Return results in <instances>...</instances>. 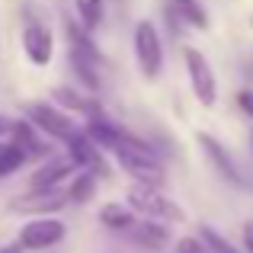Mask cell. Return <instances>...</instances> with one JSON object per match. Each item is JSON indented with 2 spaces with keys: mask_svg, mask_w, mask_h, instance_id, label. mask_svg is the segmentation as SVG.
Returning <instances> with one entry per match:
<instances>
[{
  "mask_svg": "<svg viewBox=\"0 0 253 253\" xmlns=\"http://www.w3.org/2000/svg\"><path fill=\"white\" fill-rule=\"evenodd\" d=\"M128 205L135 211H141V215H148V218H164V221H179V218H183L179 205L170 202V199L164 196L161 189H154V186L135 183L128 189Z\"/></svg>",
  "mask_w": 253,
  "mask_h": 253,
  "instance_id": "1",
  "label": "cell"
},
{
  "mask_svg": "<svg viewBox=\"0 0 253 253\" xmlns=\"http://www.w3.org/2000/svg\"><path fill=\"white\" fill-rule=\"evenodd\" d=\"M135 58L138 68H141L144 77H157L164 68V48H161V36H157L154 23L141 19L135 26Z\"/></svg>",
  "mask_w": 253,
  "mask_h": 253,
  "instance_id": "2",
  "label": "cell"
},
{
  "mask_svg": "<svg viewBox=\"0 0 253 253\" xmlns=\"http://www.w3.org/2000/svg\"><path fill=\"white\" fill-rule=\"evenodd\" d=\"M186 68H189V81H192V93L202 106H215L218 96V86H215V71L211 64L205 61L202 51L196 48H186Z\"/></svg>",
  "mask_w": 253,
  "mask_h": 253,
  "instance_id": "3",
  "label": "cell"
},
{
  "mask_svg": "<svg viewBox=\"0 0 253 253\" xmlns=\"http://www.w3.org/2000/svg\"><path fill=\"white\" fill-rule=\"evenodd\" d=\"M119 154V164H122V170L128 173V176H135L141 186H161L164 179H167V170H164V164L157 161V157H141V154H128V151H116Z\"/></svg>",
  "mask_w": 253,
  "mask_h": 253,
  "instance_id": "4",
  "label": "cell"
},
{
  "mask_svg": "<svg viewBox=\"0 0 253 253\" xmlns=\"http://www.w3.org/2000/svg\"><path fill=\"white\" fill-rule=\"evenodd\" d=\"M29 119L45 131V135L58 138V141H71L77 135L74 122H71L64 112H58L55 106H45V103H29Z\"/></svg>",
  "mask_w": 253,
  "mask_h": 253,
  "instance_id": "5",
  "label": "cell"
},
{
  "mask_svg": "<svg viewBox=\"0 0 253 253\" xmlns=\"http://www.w3.org/2000/svg\"><path fill=\"white\" fill-rule=\"evenodd\" d=\"M64 237V224L58 218H39V221H29L23 231H19V247L26 250H45L51 244H58Z\"/></svg>",
  "mask_w": 253,
  "mask_h": 253,
  "instance_id": "6",
  "label": "cell"
},
{
  "mask_svg": "<svg viewBox=\"0 0 253 253\" xmlns=\"http://www.w3.org/2000/svg\"><path fill=\"white\" fill-rule=\"evenodd\" d=\"M51 32L45 29L42 23H26L23 29V51L29 55L32 64H39V68H45V64L51 61Z\"/></svg>",
  "mask_w": 253,
  "mask_h": 253,
  "instance_id": "7",
  "label": "cell"
},
{
  "mask_svg": "<svg viewBox=\"0 0 253 253\" xmlns=\"http://www.w3.org/2000/svg\"><path fill=\"white\" fill-rule=\"evenodd\" d=\"M199 144L205 148V154H209V161H211V167H215L218 173H221L228 183H234V186H244V176H241V170L234 167V161H231V154L221 148V144L215 141L211 135H199Z\"/></svg>",
  "mask_w": 253,
  "mask_h": 253,
  "instance_id": "8",
  "label": "cell"
},
{
  "mask_svg": "<svg viewBox=\"0 0 253 253\" xmlns=\"http://www.w3.org/2000/svg\"><path fill=\"white\" fill-rule=\"evenodd\" d=\"M74 173V164L71 161H51L48 157V164H42L36 173H32V192H42V189H55L58 183H61L64 176H71Z\"/></svg>",
  "mask_w": 253,
  "mask_h": 253,
  "instance_id": "9",
  "label": "cell"
},
{
  "mask_svg": "<svg viewBox=\"0 0 253 253\" xmlns=\"http://www.w3.org/2000/svg\"><path fill=\"white\" fill-rule=\"evenodd\" d=\"M68 148H71V164H74V167H90V170L106 173V164H103V157H99V148L86 135H74L68 141Z\"/></svg>",
  "mask_w": 253,
  "mask_h": 253,
  "instance_id": "10",
  "label": "cell"
},
{
  "mask_svg": "<svg viewBox=\"0 0 253 253\" xmlns=\"http://www.w3.org/2000/svg\"><path fill=\"white\" fill-rule=\"evenodd\" d=\"M16 211H51V209H61L64 196L58 189H42V192H29V196L16 199Z\"/></svg>",
  "mask_w": 253,
  "mask_h": 253,
  "instance_id": "11",
  "label": "cell"
},
{
  "mask_svg": "<svg viewBox=\"0 0 253 253\" xmlns=\"http://www.w3.org/2000/svg\"><path fill=\"white\" fill-rule=\"evenodd\" d=\"M119 135H122V131H119L116 125H109L103 116H93V119H90V125H86V138H90L96 148H112V151H116Z\"/></svg>",
  "mask_w": 253,
  "mask_h": 253,
  "instance_id": "12",
  "label": "cell"
},
{
  "mask_svg": "<svg viewBox=\"0 0 253 253\" xmlns=\"http://www.w3.org/2000/svg\"><path fill=\"white\" fill-rule=\"evenodd\" d=\"M131 237H135L138 244H144V247H164L167 244V231L161 228V224H151V221H144V224H131Z\"/></svg>",
  "mask_w": 253,
  "mask_h": 253,
  "instance_id": "13",
  "label": "cell"
},
{
  "mask_svg": "<svg viewBox=\"0 0 253 253\" xmlns=\"http://www.w3.org/2000/svg\"><path fill=\"white\" fill-rule=\"evenodd\" d=\"M23 164H26V154L16 148V144H13V141H0V176L16 173Z\"/></svg>",
  "mask_w": 253,
  "mask_h": 253,
  "instance_id": "14",
  "label": "cell"
},
{
  "mask_svg": "<svg viewBox=\"0 0 253 253\" xmlns=\"http://www.w3.org/2000/svg\"><path fill=\"white\" fill-rule=\"evenodd\" d=\"M99 218H103V224L119 228V231H128L131 228V211L122 209V205H106V209L99 211Z\"/></svg>",
  "mask_w": 253,
  "mask_h": 253,
  "instance_id": "15",
  "label": "cell"
},
{
  "mask_svg": "<svg viewBox=\"0 0 253 253\" xmlns=\"http://www.w3.org/2000/svg\"><path fill=\"white\" fill-rule=\"evenodd\" d=\"M77 13H81L86 29H96L103 19V0H77Z\"/></svg>",
  "mask_w": 253,
  "mask_h": 253,
  "instance_id": "16",
  "label": "cell"
},
{
  "mask_svg": "<svg viewBox=\"0 0 253 253\" xmlns=\"http://www.w3.org/2000/svg\"><path fill=\"white\" fill-rule=\"evenodd\" d=\"M202 244H205V250H209V253H237L234 244H228L215 228H202Z\"/></svg>",
  "mask_w": 253,
  "mask_h": 253,
  "instance_id": "17",
  "label": "cell"
},
{
  "mask_svg": "<svg viewBox=\"0 0 253 253\" xmlns=\"http://www.w3.org/2000/svg\"><path fill=\"white\" fill-rule=\"evenodd\" d=\"M93 189H96V179H93L90 173H84V176H77V179H74V186H71L68 196L74 199V202H86V199L93 196Z\"/></svg>",
  "mask_w": 253,
  "mask_h": 253,
  "instance_id": "18",
  "label": "cell"
},
{
  "mask_svg": "<svg viewBox=\"0 0 253 253\" xmlns=\"http://www.w3.org/2000/svg\"><path fill=\"white\" fill-rule=\"evenodd\" d=\"M176 6H179V13H183V16L189 19V23L202 26V29H205V26H209V16H205V13L199 10V6L192 3V0H176Z\"/></svg>",
  "mask_w": 253,
  "mask_h": 253,
  "instance_id": "19",
  "label": "cell"
},
{
  "mask_svg": "<svg viewBox=\"0 0 253 253\" xmlns=\"http://www.w3.org/2000/svg\"><path fill=\"white\" fill-rule=\"evenodd\" d=\"M176 253H209V250H205V244L199 237H183L176 244Z\"/></svg>",
  "mask_w": 253,
  "mask_h": 253,
  "instance_id": "20",
  "label": "cell"
},
{
  "mask_svg": "<svg viewBox=\"0 0 253 253\" xmlns=\"http://www.w3.org/2000/svg\"><path fill=\"white\" fill-rule=\"evenodd\" d=\"M58 99H61V103H68V106H74V109H86V106L81 103V96H77V93H71V90H58L55 93Z\"/></svg>",
  "mask_w": 253,
  "mask_h": 253,
  "instance_id": "21",
  "label": "cell"
},
{
  "mask_svg": "<svg viewBox=\"0 0 253 253\" xmlns=\"http://www.w3.org/2000/svg\"><path fill=\"white\" fill-rule=\"evenodd\" d=\"M237 103H241V109L247 112V116H253V90H241L237 93Z\"/></svg>",
  "mask_w": 253,
  "mask_h": 253,
  "instance_id": "22",
  "label": "cell"
},
{
  "mask_svg": "<svg viewBox=\"0 0 253 253\" xmlns=\"http://www.w3.org/2000/svg\"><path fill=\"white\" fill-rule=\"evenodd\" d=\"M244 244H247V250L253 253V218H250L247 224H244Z\"/></svg>",
  "mask_w": 253,
  "mask_h": 253,
  "instance_id": "23",
  "label": "cell"
},
{
  "mask_svg": "<svg viewBox=\"0 0 253 253\" xmlns=\"http://www.w3.org/2000/svg\"><path fill=\"white\" fill-rule=\"evenodd\" d=\"M10 131H13V122L0 116V138H3V135H10Z\"/></svg>",
  "mask_w": 253,
  "mask_h": 253,
  "instance_id": "24",
  "label": "cell"
},
{
  "mask_svg": "<svg viewBox=\"0 0 253 253\" xmlns=\"http://www.w3.org/2000/svg\"><path fill=\"white\" fill-rule=\"evenodd\" d=\"M0 253H23V247H19V244H10V247H3Z\"/></svg>",
  "mask_w": 253,
  "mask_h": 253,
  "instance_id": "25",
  "label": "cell"
}]
</instances>
